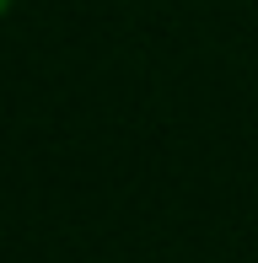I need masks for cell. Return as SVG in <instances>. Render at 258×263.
I'll return each mask as SVG.
<instances>
[{
  "label": "cell",
  "mask_w": 258,
  "mask_h": 263,
  "mask_svg": "<svg viewBox=\"0 0 258 263\" xmlns=\"http://www.w3.org/2000/svg\"><path fill=\"white\" fill-rule=\"evenodd\" d=\"M6 6H11V0H0V11H6Z\"/></svg>",
  "instance_id": "obj_1"
}]
</instances>
